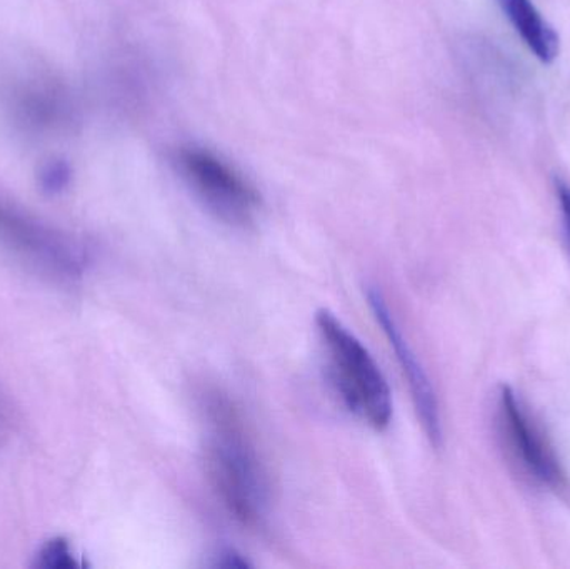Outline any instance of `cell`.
<instances>
[{"instance_id":"cell-1","label":"cell","mask_w":570,"mask_h":569,"mask_svg":"<svg viewBox=\"0 0 570 569\" xmlns=\"http://www.w3.org/2000/svg\"><path fill=\"white\" fill-rule=\"evenodd\" d=\"M206 467L210 483L234 520L247 528L266 523L271 484L243 413L223 391L203 396Z\"/></svg>"},{"instance_id":"cell-2","label":"cell","mask_w":570,"mask_h":569,"mask_svg":"<svg viewBox=\"0 0 570 569\" xmlns=\"http://www.w3.org/2000/svg\"><path fill=\"white\" fill-rule=\"evenodd\" d=\"M315 326L342 403L372 430H385L392 420V394L367 347L331 311H318Z\"/></svg>"},{"instance_id":"cell-3","label":"cell","mask_w":570,"mask_h":569,"mask_svg":"<svg viewBox=\"0 0 570 569\" xmlns=\"http://www.w3.org/2000/svg\"><path fill=\"white\" fill-rule=\"evenodd\" d=\"M0 246L29 269L60 283L79 279L90 264L89 246L83 241L49 226L3 197Z\"/></svg>"},{"instance_id":"cell-4","label":"cell","mask_w":570,"mask_h":569,"mask_svg":"<svg viewBox=\"0 0 570 569\" xmlns=\"http://www.w3.org/2000/svg\"><path fill=\"white\" fill-rule=\"evenodd\" d=\"M174 164L197 199L229 226L254 224L261 209L256 187L223 157L197 146L177 149Z\"/></svg>"},{"instance_id":"cell-5","label":"cell","mask_w":570,"mask_h":569,"mask_svg":"<svg viewBox=\"0 0 570 569\" xmlns=\"http://www.w3.org/2000/svg\"><path fill=\"white\" fill-rule=\"evenodd\" d=\"M499 413L505 440L522 470L541 487L554 491L562 490L566 487V473L561 461L511 386L501 387Z\"/></svg>"},{"instance_id":"cell-6","label":"cell","mask_w":570,"mask_h":569,"mask_svg":"<svg viewBox=\"0 0 570 569\" xmlns=\"http://www.w3.org/2000/svg\"><path fill=\"white\" fill-rule=\"evenodd\" d=\"M367 300L375 320L381 324L389 344L394 350L402 373L407 377L409 390H411L415 410H417L419 418H421L422 428H424L429 441L435 448H439L442 444L441 410H439L438 396H435L431 380H429L421 361L415 356L414 350L409 346L407 341L402 336L381 291L377 287H368Z\"/></svg>"},{"instance_id":"cell-7","label":"cell","mask_w":570,"mask_h":569,"mask_svg":"<svg viewBox=\"0 0 570 569\" xmlns=\"http://www.w3.org/2000/svg\"><path fill=\"white\" fill-rule=\"evenodd\" d=\"M10 112L20 126L30 130H50L62 124L69 112L62 87L43 76L19 77L7 92Z\"/></svg>"},{"instance_id":"cell-8","label":"cell","mask_w":570,"mask_h":569,"mask_svg":"<svg viewBox=\"0 0 570 569\" xmlns=\"http://www.w3.org/2000/svg\"><path fill=\"white\" fill-rule=\"evenodd\" d=\"M502 12L541 62L552 63L561 52V39L532 0H498Z\"/></svg>"},{"instance_id":"cell-9","label":"cell","mask_w":570,"mask_h":569,"mask_svg":"<svg viewBox=\"0 0 570 569\" xmlns=\"http://www.w3.org/2000/svg\"><path fill=\"white\" fill-rule=\"evenodd\" d=\"M79 567V560L73 555L72 548L62 538L50 540L49 543L43 545L42 550L37 555L36 568L76 569Z\"/></svg>"},{"instance_id":"cell-10","label":"cell","mask_w":570,"mask_h":569,"mask_svg":"<svg viewBox=\"0 0 570 569\" xmlns=\"http://www.w3.org/2000/svg\"><path fill=\"white\" fill-rule=\"evenodd\" d=\"M72 169L63 159H52L40 167L39 186L47 196H59L69 187Z\"/></svg>"},{"instance_id":"cell-11","label":"cell","mask_w":570,"mask_h":569,"mask_svg":"<svg viewBox=\"0 0 570 569\" xmlns=\"http://www.w3.org/2000/svg\"><path fill=\"white\" fill-rule=\"evenodd\" d=\"M216 568H249L250 563L243 557V555L236 553L234 550H226L223 553L217 555Z\"/></svg>"},{"instance_id":"cell-12","label":"cell","mask_w":570,"mask_h":569,"mask_svg":"<svg viewBox=\"0 0 570 569\" xmlns=\"http://www.w3.org/2000/svg\"><path fill=\"white\" fill-rule=\"evenodd\" d=\"M558 199L561 204L562 219H564L566 233L570 241V186L559 180L558 183Z\"/></svg>"}]
</instances>
